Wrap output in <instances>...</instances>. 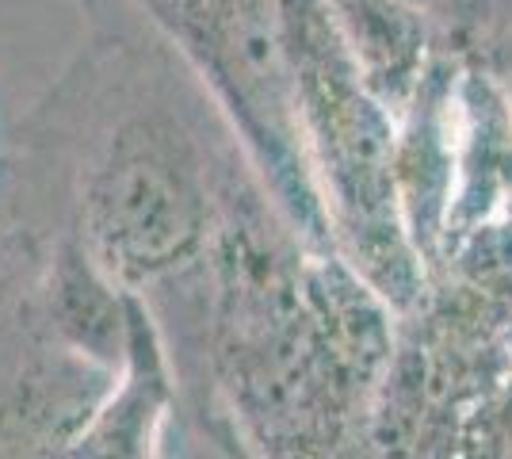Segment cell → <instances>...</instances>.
Masks as SVG:
<instances>
[{"instance_id":"cell-5","label":"cell","mask_w":512,"mask_h":459,"mask_svg":"<svg viewBox=\"0 0 512 459\" xmlns=\"http://www.w3.org/2000/svg\"><path fill=\"white\" fill-rule=\"evenodd\" d=\"M180 402L169 341L153 306L134 295L130 345L104 402L88 417L69 459H161L165 433Z\"/></svg>"},{"instance_id":"cell-4","label":"cell","mask_w":512,"mask_h":459,"mask_svg":"<svg viewBox=\"0 0 512 459\" xmlns=\"http://www.w3.org/2000/svg\"><path fill=\"white\" fill-rule=\"evenodd\" d=\"M111 379L54 341L31 303L0 337V459H69Z\"/></svg>"},{"instance_id":"cell-1","label":"cell","mask_w":512,"mask_h":459,"mask_svg":"<svg viewBox=\"0 0 512 459\" xmlns=\"http://www.w3.org/2000/svg\"><path fill=\"white\" fill-rule=\"evenodd\" d=\"M43 108L65 138L69 226L92 261L142 299L192 276L245 153L161 31L146 43L100 27Z\"/></svg>"},{"instance_id":"cell-3","label":"cell","mask_w":512,"mask_h":459,"mask_svg":"<svg viewBox=\"0 0 512 459\" xmlns=\"http://www.w3.org/2000/svg\"><path fill=\"white\" fill-rule=\"evenodd\" d=\"M310 253H337L299 131L279 0H138Z\"/></svg>"},{"instance_id":"cell-2","label":"cell","mask_w":512,"mask_h":459,"mask_svg":"<svg viewBox=\"0 0 512 459\" xmlns=\"http://www.w3.org/2000/svg\"><path fill=\"white\" fill-rule=\"evenodd\" d=\"M299 131L337 257L398 318L417 310L428 272L406 234L394 138L398 115L363 81L321 0H279Z\"/></svg>"},{"instance_id":"cell-7","label":"cell","mask_w":512,"mask_h":459,"mask_svg":"<svg viewBox=\"0 0 512 459\" xmlns=\"http://www.w3.org/2000/svg\"><path fill=\"white\" fill-rule=\"evenodd\" d=\"M321 4L348 54L356 58L363 81L398 115L432 62V23L409 0H321Z\"/></svg>"},{"instance_id":"cell-6","label":"cell","mask_w":512,"mask_h":459,"mask_svg":"<svg viewBox=\"0 0 512 459\" xmlns=\"http://www.w3.org/2000/svg\"><path fill=\"white\" fill-rule=\"evenodd\" d=\"M130 306L134 291L115 284L69 226L54 245V257L35 295L46 333L65 349L119 372L130 345Z\"/></svg>"}]
</instances>
